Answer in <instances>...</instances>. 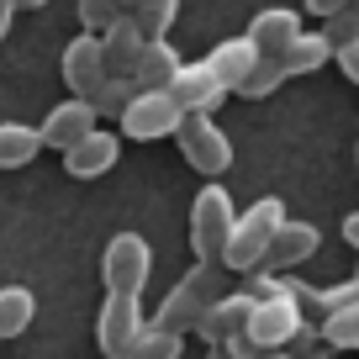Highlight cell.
<instances>
[{
	"instance_id": "cell-1",
	"label": "cell",
	"mask_w": 359,
	"mask_h": 359,
	"mask_svg": "<svg viewBox=\"0 0 359 359\" xmlns=\"http://www.w3.org/2000/svg\"><path fill=\"white\" fill-rule=\"evenodd\" d=\"M280 222H285V201H280V196H259V201L233 222V233H227V248H222V259H217V264L254 275V269L264 264V254H269V243H275V233H280Z\"/></svg>"
},
{
	"instance_id": "cell-2",
	"label": "cell",
	"mask_w": 359,
	"mask_h": 359,
	"mask_svg": "<svg viewBox=\"0 0 359 359\" xmlns=\"http://www.w3.org/2000/svg\"><path fill=\"white\" fill-rule=\"evenodd\" d=\"M217 302V264H196L180 275V285L164 296V306L154 312V327H164V333H191L196 323H201V312Z\"/></svg>"
},
{
	"instance_id": "cell-3",
	"label": "cell",
	"mask_w": 359,
	"mask_h": 359,
	"mask_svg": "<svg viewBox=\"0 0 359 359\" xmlns=\"http://www.w3.org/2000/svg\"><path fill=\"white\" fill-rule=\"evenodd\" d=\"M238 222V206L222 185H206L201 196L191 201V248H196V264H217L227 248V233Z\"/></svg>"
},
{
	"instance_id": "cell-4",
	"label": "cell",
	"mask_w": 359,
	"mask_h": 359,
	"mask_svg": "<svg viewBox=\"0 0 359 359\" xmlns=\"http://www.w3.org/2000/svg\"><path fill=\"white\" fill-rule=\"evenodd\" d=\"M148 275H154V248H148L143 233H116L111 243L101 248V280H106V291L143 296Z\"/></svg>"
},
{
	"instance_id": "cell-5",
	"label": "cell",
	"mask_w": 359,
	"mask_h": 359,
	"mask_svg": "<svg viewBox=\"0 0 359 359\" xmlns=\"http://www.w3.org/2000/svg\"><path fill=\"white\" fill-rule=\"evenodd\" d=\"M175 143H180V154H185V164H191L196 175H222V169H233V137H227L212 116H180Z\"/></svg>"
},
{
	"instance_id": "cell-6",
	"label": "cell",
	"mask_w": 359,
	"mask_h": 359,
	"mask_svg": "<svg viewBox=\"0 0 359 359\" xmlns=\"http://www.w3.org/2000/svg\"><path fill=\"white\" fill-rule=\"evenodd\" d=\"M302 323H306V306L296 296H269V302H254L243 333L259 344V354H275V348H285L302 333Z\"/></svg>"
},
{
	"instance_id": "cell-7",
	"label": "cell",
	"mask_w": 359,
	"mask_h": 359,
	"mask_svg": "<svg viewBox=\"0 0 359 359\" xmlns=\"http://www.w3.org/2000/svg\"><path fill=\"white\" fill-rule=\"evenodd\" d=\"M143 296H127V291H106V306L95 317V344H101L106 359H116L122 348H133V338L143 333Z\"/></svg>"
},
{
	"instance_id": "cell-8",
	"label": "cell",
	"mask_w": 359,
	"mask_h": 359,
	"mask_svg": "<svg viewBox=\"0 0 359 359\" xmlns=\"http://www.w3.org/2000/svg\"><path fill=\"white\" fill-rule=\"evenodd\" d=\"M180 127V106L169 101L164 90H137L122 111V133L133 143H158V137H175Z\"/></svg>"
},
{
	"instance_id": "cell-9",
	"label": "cell",
	"mask_w": 359,
	"mask_h": 359,
	"mask_svg": "<svg viewBox=\"0 0 359 359\" xmlns=\"http://www.w3.org/2000/svg\"><path fill=\"white\" fill-rule=\"evenodd\" d=\"M164 95L180 106V116H212L217 106L227 101V90L217 85V74H212L206 64H180Z\"/></svg>"
},
{
	"instance_id": "cell-10",
	"label": "cell",
	"mask_w": 359,
	"mask_h": 359,
	"mask_svg": "<svg viewBox=\"0 0 359 359\" xmlns=\"http://www.w3.org/2000/svg\"><path fill=\"white\" fill-rule=\"evenodd\" d=\"M95 122H101V116L90 111V101L69 95L64 106H53V111H48V122L37 127V137H43V148H58V154H64V148H74L85 133H95Z\"/></svg>"
},
{
	"instance_id": "cell-11",
	"label": "cell",
	"mask_w": 359,
	"mask_h": 359,
	"mask_svg": "<svg viewBox=\"0 0 359 359\" xmlns=\"http://www.w3.org/2000/svg\"><path fill=\"white\" fill-rule=\"evenodd\" d=\"M116 158H122V143H116L106 127H95V133H85L74 148H64V169H69L74 180L106 175V169H116Z\"/></svg>"
},
{
	"instance_id": "cell-12",
	"label": "cell",
	"mask_w": 359,
	"mask_h": 359,
	"mask_svg": "<svg viewBox=\"0 0 359 359\" xmlns=\"http://www.w3.org/2000/svg\"><path fill=\"white\" fill-rule=\"evenodd\" d=\"M248 312H254V296L248 291H227V296H217V302L201 312V323H196L191 333L206 338V344H222L227 333H243L248 327Z\"/></svg>"
},
{
	"instance_id": "cell-13",
	"label": "cell",
	"mask_w": 359,
	"mask_h": 359,
	"mask_svg": "<svg viewBox=\"0 0 359 359\" xmlns=\"http://www.w3.org/2000/svg\"><path fill=\"white\" fill-rule=\"evenodd\" d=\"M106 74V58H101V37L95 32H79V37H69V48H64V79H69V90H74L79 101H85L90 90H95V79Z\"/></svg>"
},
{
	"instance_id": "cell-14",
	"label": "cell",
	"mask_w": 359,
	"mask_h": 359,
	"mask_svg": "<svg viewBox=\"0 0 359 359\" xmlns=\"http://www.w3.org/2000/svg\"><path fill=\"white\" fill-rule=\"evenodd\" d=\"M95 37H101V58H106V74H133L137 53H143V43H148V37L137 32V22H133L127 11L116 16V22H106V27H101Z\"/></svg>"
},
{
	"instance_id": "cell-15",
	"label": "cell",
	"mask_w": 359,
	"mask_h": 359,
	"mask_svg": "<svg viewBox=\"0 0 359 359\" xmlns=\"http://www.w3.org/2000/svg\"><path fill=\"white\" fill-rule=\"evenodd\" d=\"M317 243H323V238H317L312 222H291V217H285L275 243H269V254H264V264H275V275H291L296 264H306V259L317 254Z\"/></svg>"
},
{
	"instance_id": "cell-16",
	"label": "cell",
	"mask_w": 359,
	"mask_h": 359,
	"mask_svg": "<svg viewBox=\"0 0 359 359\" xmlns=\"http://www.w3.org/2000/svg\"><path fill=\"white\" fill-rule=\"evenodd\" d=\"M206 69H212L217 74V85L227 90V95H233L238 85H243L248 74H254V64H259V53H254V43H248V37H222V43L212 48V53L201 58Z\"/></svg>"
},
{
	"instance_id": "cell-17",
	"label": "cell",
	"mask_w": 359,
	"mask_h": 359,
	"mask_svg": "<svg viewBox=\"0 0 359 359\" xmlns=\"http://www.w3.org/2000/svg\"><path fill=\"white\" fill-rule=\"evenodd\" d=\"M296 32H302V16L285 11V6H269V11H259L254 22H248V32H243V37L254 43V53H259V58H275Z\"/></svg>"
},
{
	"instance_id": "cell-18",
	"label": "cell",
	"mask_w": 359,
	"mask_h": 359,
	"mask_svg": "<svg viewBox=\"0 0 359 359\" xmlns=\"http://www.w3.org/2000/svg\"><path fill=\"white\" fill-rule=\"evenodd\" d=\"M180 64H185V58L175 53V43H169V37H154V43H143V53H137V64H133V85L137 90H169V79H175Z\"/></svg>"
},
{
	"instance_id": "cell-19",
	"label": "cell",
	"mask_w": 359,
	"mask_h": 359,
	"mask_svg": "<svg viewBox=\"0 0 359 359\" xmlns=\"http://www.w3.org/2000/svg\"><path fill=\"white\" fill-rule=\"evenodd\" d=\"M327 58H333V43H327L323 32H296L291 43L275 53V64H280V74H312V69H323Z\"/></svg>"
},
{
	"instance_id": "cell-20",
	"label": "cell",
	"mask_w": 359,
	"mask_h": 359,
	"mask_svg": "<svg viewBox=\"0 0 359 359\" xmlns=\"http://www.w3.org/2000/svg\"><path fill=\"white\" fill-rule=\"evenodd\" d=\"M37 317V296L27 285H0V338H22Z\"/></svg>"
},
{
	"instance_id": "cell-21",
	"label": "cell",
	"mask_w": 359,
	"mask_h": 359,
	"mask_svg": "<svg viewBox=\"0 0 359 359\" xmlns=\"http://www.w3.org/2000/svg\"><path fill=\"white\" fill-rule=\"evenodd\" d=\"M43 154V137L27 122H0V169H22Z\"/></svg>"
},
{
	"instance_id": "cell-22",
	"label": "cell",
	"mask_w": 359,
	"mask_h": 359,
	"mask_svg": "<svg viewBox=\"0 0 359 359\" xmlns=\"http://www.w3.org/2000/svg\"><path fill=\"white\" fill-rule=\"evenodd\" d=\"M133 95H137L133 74H101V79H95V90H90L85 101H90V111H95V116H122Z\"/></svg>"
},
{
	"instance_id": "cell-23",
	"label": "cell",
	"mask_w": 359,
	"mask_h": 359,
	"mask_svg": "<svg viewBox=\"0 0 359 359\" xmlns=\"http://www.w3.org/2000/svg\"><path fill=\"white\" fill-rule=\"evenodd\" d=\"M180 348H185V338H180V333H164V327L148 323L143 333L133 338V348H122L116 359H180Z\"/></svg>"
},
{
	"instance_id": "cell-24",
	"label": "cell",
	"mask_w": 359,
	"mask_h": 359,
	"mask_svg": "<svg viewBox=\"0 0 359 359\" xmlns=\"http://www.w3.org/2000/svg\"><path fill=\"white\" fill-rule=\"evenodd\" d=\"M317 333H323V348H359V302L317 317Z\"/></svg>"
},
{
	"instance_id": "cell-25",
	"label": "cell",
	"mask_w": 359,
	"mask_h": 359,
	"mask_svg": "<svg viewBox=\"0 0 359 359\" xmlns=\"http://www.w3.org/2000/svg\"><path fill=\"white\" fill-rule=\"evenodd\" d=\"M175 11H180V0H137L133 11V22H137V32L148 37V43H154V37H164L169 27H175Z\"/></svg>"
},
{
	"instance_id": "cell-26",
	"label": "cell",
	"mask_w": 359,
	"mask_h": 359,
	"mask_svg": "<svg viewBox=\"0 0 359 359\" xmlns=\"http://www.w3.org/2000/svg\"><path fill=\"white\" fill-rule=\"evenodd\" d=\"M280 79H285V74H280V64H275V58H259L254 74H248L243 85L233 90V95H243V101H264L269 90H280Z\"/></svg>"
},
{
	"instance_id": "cell-27",
	"label": "cell",
	"mask_w": 359,
	"mask_h": 359,
	"mask_svg": "<svg viewBox=\"0 0 359 359\" xmlns=\"http://www.w3.org/2000/svg\"><path fill=\"white\" fill-rule=\"evenodd\" d=\"M323 37L333 48H344V43H359V0H344V11H333L323 22Z\"/></svg>"
},
{
	"instance_id": "cell-28",
	"label": "cell",
	"mask_w": 359,
	"mask_h": 359,
	"mask_svg": "<svg viewBox=\"0 0 359 359\" xmlns=\"http://www.w3.org/2000/svg\"><path fill=\"white\" fill-rule=\"evenodd\" d=\"M354 302H359V280L348 275V280H338V285H327V291H317V306H312V312L327 317V312H344V306H354Z\"/></svg>"
},
{
	"instance_id": "cell-29",
	"label": "cell",
	"mask_w": 359,
	"mask_h": 359,
	"mask_svg": "<svg viewBox=\"0 0 359 359\" xmlns=\"http://www.w3.org/2000/svg\"><path fill=\"white\" fill-rule=\"evenodd\" d=\"M116 16H122V0H79V27H85V32H101Z\"/></svg>"
},
{
	"instance_id": "cell-30",
	"label": "cell",
	"mask_w": 359,
	"mask_h": 359,
	"mask_svg": "<svg viewBox=\"0 0 359 359\" xmlns=\"http://www.w3.org/2000/svg\"><path fill=\"white\" fill-rule=\"evenodd\" d=\"M212 348H222L227 359H259V344H254L248 333H227L222 344H212Z\"/></svg>"
},
{
	"instance_id": "cell-31",
	"label": "cell",
	"mask_w": 359,
	"mask_h": 359,
	"mask_svg": "<svg viewBox=\"0 0 359 359\" xmlns=\"http://www.w3.org/2000/svg\"><path fill=\"white\" fill-rule=\"evenodd\" d=\"M333 58H338V69H344V74L359 85V43H344V48H333Z\"/></svg>"
},
{
	"instance_id": "cell-32",
	"label": "cell",
	"mask_w": 359,
	"mask_h": 359,
	"mask_svg": "<svg viewBox=\"0 0 359 359\" xmlns=\"http://www.w3.org/2000/svg\"><path fill=\"white\" fill-rule=\"evenodd\" d=\"M306 11H312V16H323V22H327L333 11H344V0H306Z\"/></svg>"
},
{
	"instance_id": "cell-33",
	"label": "cell",
	"mask_w": 359,
	"mask_h": 359,
	"mask_svg": "<svg viewBox=\"0 0 359 359\" xmlns=\"http://www.w3.org/2000/svg\"><path fill=\"white\" fill-rule=\"evenodd\" d=\"M344 243L359 254V212H348V217H344Z\"/></svg>"
},
{
	"instance_id": "cell-34",
	"label": "cell",
	"mask_w": 359,
	"mask_h": 359,
	"mask_svg": "<svg viewBox=\"0 0 359 359\" xmlns=\"http://www.w3.org/2000/svg\"><path fill=\"white\" fill-rule=\"evenodd\" d=\"M16 22V0H0V43H6V32H11Z\"/></svg>"
},
{
	"instance_id": "cell-35",
	"label": "cell",
	"mask_w": 359,
	"mask_h": 359,
	"mask_svg": "<svg viewBox=\"0 0 359 359\" xmlns=\"http://www.w3.org/2000/svg\"><path fill=\"white\" fill-rule=\"evenodd\" d=\"M296 359H333V348H312V354H296Z\"/></svg>"
},
{
	"instance_id": "cell-36",
	"label": "cell",
	"mask_w": 359,
	"mask_h": 359,
	"mask_svg": "<svg viewBox=\"0 0 359 359\" xmlns=\"http://www.w3.org/2000/svg\"><path fill=\"white\" fill-rule=\"evenodd\" d=\"M259 359H291V354H285V348H275V354H259Z\"/></svg>"
},
{
	"instance_id": "cell-37",
	"label": "cell",
	"mask_w": 359,
	"mask_h": 359,
	"mask_svg": "<svg viewBox=\"0 0 359 359\" xmlns=\"http://www.w3.org/2000/svg\"><path fill=\"white\" fill-rule=\"evenodd\" d=\"M16 6H32V11H37V6H48V0H16Z\"/></svg>"
},
{
	"instance_id": "cell-38",
	"label": "cell",
	"mask_w": 359,
	"mask_h": 359,
	"mask_svg": "<svg viewBox=\"0 0 359 359\" xmlns=\"http://www.w3.org/2000/svg\"><path fill=\"white\" fill-rule=\"evenodd\" d=\"M133 6H137V0H122V11H133Z\"/></svg>"
},
{
	"instance_id": "cell-39",
	"label": "cell",
	"mask_w": 359,
	"mask_h": 359,
	"mask_svg": "<svg viewBox=\"0 0 359 359\" xmlns=\"http://www.w3.org/2000/svg\"><path fill=\"white\" fill-rule=\"evenodd\" d=\"M212 359H227V354H222V348H212Z\"/></svg>"
}]
</instances>
